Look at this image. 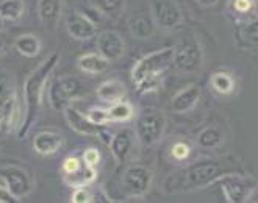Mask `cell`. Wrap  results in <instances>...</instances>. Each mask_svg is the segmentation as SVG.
Returning a JSON list of instances; mask_svg holds the SVG:
<instances>
[{"instance_id":"cell-31","label":"cell","mask_w":258,"mask_h":203,"mask_svg":"<svg viewBox=\"0 0 258 203\" xmlns=\"http://www.w3.org/2000/svg\"><path fill=\"white\" fill-rule=\"evenodd\" d=\"M171 155H172V158L177 161H185L191 155V147L186 143H183V141H180V143H175L171 147Z\"/></svg>"},{"instance_id":"cell-27","label":"cell","mask_w":258,"mask_h":203,"mask_svg":"<svg viewBox=\"0 0 258 203\" xmlns=\"http://www.w3.org/2000/svg\"><path fill=\"white\" fill-rule=\"evenodd\" d=\"M24 14L22 0H4L0 2V19L4 21H19Z\"/></svg>"},{"instance_id":"cell-20","label":"cell","mask_w":258,"mask_h":203,"mask_svg":"<svg viewBox=\"0 0 258 203\" xmlns=\"http://www.w3.org/2000/svg\"><path fill=\"white\" fill-rule=\"evenodd\" d=\"M110 61L105 59L99 52L97 53H85L77 59V66L82 72L89 75H97L108 69Z\"/></svg>"},{"instance_id":"cell-19","label":"cell","mask_w":258,"mask_h":203,"mask_svg":"<svg viewBox=\"0 0 258 203\" xmlns=\"http://www.w3.org/2000/svg\"><path fill=\"white\" fill-rule=\"evenodd\" d=\"M38 14L45 27L55 28L61 18V0H39Z\"/></svg>"},{"instance_id":"cell-16","label":"cell","mask_w":258,"mask_h":203,"mask_svg":"<svg viewBox=\"0 0 258 203\" xmlns=\"http://www.w3.org/2000/svg\"><path fill=\"white\" fill-rule=\"evenodd\" d=\"M63 144H64L63 134L53 130H42L33 138V150L42 156L56 153L63 147Z\"/></svg>"},{"instance_id":"cell-37","label":"cell","mask_w":258,"mask_h":203,"mask_svg":"<svg viewBox=\"0 0 258 203\" xmlns=\"http://www.w3.org/2000/svg\"><path fill=\"white\" fill-rule=\"evenodd\" d=\"M18 201V198L14 197L5 186H0V203H13Z\"/></svg>"},{"instance_id":"cell-39","label":"cell","mask_w":258,"mask_h":203,"mask_svg":"<svg viewBox=\"0 0 258 203\" xmlns=\"http://www.w3.org/2000/svg\"><path fill=\"white\" fill-rule=\"evenodd\" d=\"M93 201H111L107 194H102V191H93Z\"/></svg>"},{"instance_id":"cell-22","label":"cell","mask_w":258,"mask_h":203,"mask_svg":"<svg viewBox=\"0 0 258 203\" xmlns=\"http://www.w3.org/2000/svg\"><path fill=\"white\" fill-rule=\"evenodd\" d=\"M97 177V170L94 166H89L83 161V164L72 172V174H64V181L71 187H80V186H89Z\"/></svg>"},{"instance_id":"cell-7","label":"cell","mask_w":258,"mask_h":203,"mask_svg":"<svg viewBox=\"0 0 258 203\" xmlns=\"http://www.w3.org/2000/svg\"><path fill=\"white\" fill-rule=\"evenodd\" d=\"M83 92L85 88L79 78L72 75L58 77L49 88V103L55 111H64V108L75 99L82 97Z\"/></svg>"},{"instance_id":"cell-38","label":"cell","mask_w":258,"mask_h":203,"mask_svg":"<svg viewBox=\"0 0 258 203\" xmlns=\"http://www.w3.org/2000/svg\"><path fill=\"white\" fill-rule=\"evenodd\" d=\"M194 2H196L197 5L204 7V8H211V7L218 5V2H219V0H194Z\"/></svg>"},{"instance_id":"cell-17","label":"cell","mask_w":258,"mask_h":203,"mask_svg":"<svg viewBox=\"0 0 258 203\" xmlns=\"http://www.w3.org/2000/svg\"><path fill=\"white\" fill-rule=\"evenodd\" d=\"M64 117H66V122L69 123V127L82 136H96L99 133V127L94 125L88 119L86 114L80 113L77 108H74L72 105H68L64 108Z\"/></svg>"},{"instance_id":"cell-12","label":"cell","mask_w":258,"mask_h":203,"mask_svg":"<svg viewBox=\"0 0 258 203\" xmlns=\"http://www.w3.org/2000/svg\"><path fill=\"white\" fill-rule=\"evenodd\" d=\"M66 31L77 41L93 39L97 35V25L80 11H72L66 19Z\"/></svg>"},{"instance_id":"cell-28","label":"cell","mask_w":258,"mask_h":203,"mask_svg":"<svg viewBox=\"0 0 258 203\" xmlns=\"http://www.w3.org/2000/svg\"><path fill=\"white\" fill-rule=\"evenodd\" d=\"M238 38L249 45L258 47V18L241 24L238 30Z\"/></svg>"},{"instance_id":"cell-24","label":"cell","mask_w":258,"mask_h":203,"mask_svg":"<svg viewBox=\"0 0 258 203\" xmlns=\"http://www.w3.org/2000/svg\"><path fill=\"white\" fill-rule=\"evenodd\" d=\"M128 30L136 39H149L155 31V24L146 16H135L128 22Z\"/></svg>"},{"instance_id":"cell-14","label":"cell","mask_w":258,"mask_h":203,"mask_svg":"<svg viewBox=\"0 0 258 203\" xmlns=\"http://www.w3.org/2000/svg\"><path fill=\"white\" fill-rule=\"evenodd\" d=\"M135 138H136L135 131L127 128L119 130L117 133L113 134V139L108 147L117 163L124 164L130 160L132 152L135 149Z\"/></svg>"},{"instance_id":"cell-30","label":"cell","mask_w":258,"mask_h":203,"mask_svg":"<svg viewBox=\"0 0 258 203\" xmlns=\"http://www.w3.org/2000/svg\"><path fill=\"white\" fill-rule=\"evenodd\" d=\"M86 116H88V119L93 122L94 125H97V127H103V125H107V123L111 122L108 109L100 108V106L89 108V111H88Z\"/></svg>"},{"instance_id":"cell-10","label":"cell","mask_w":258,"mask_h":203,"mask_svg":"<svg viewBox=\"0 0 258 203\" xmlns=\"http://www.w3.org/2000/svg\"><path fill=\"white\" fill-rule=\"evenodd\" d=\"M18 96L8 78H0V130L10 131L16 127Z\"/></svg>"},{"instance_id":"cell-11","label":"cell","mask_w":258,"mask_h":203,"mask_svg":"<svg viewBox=\"0 0 258 203\" xmlns=\"http://www.w3.org/2000/svg\"><path fill=\"white\" fill-rule=\"evenodd\" d=\"M0 178L4 180L5 187L18 200L32 192V181L28 174L18 166H7L0 169Z\"/></svg>"},{"instance_id":"cell-3","label":"cell","mask_w":258,"mask_h":203,"mask_svg":"<svg viewBox=\"0 0 258 203\" xmlns=\"http://www.w3.org/2000/svg\"><path fill=\"white\" fill-rule=\"evenodd\" d=\"M174 62V47H164L144 55L132 67V82L141 94L154 92L161 86L163 77Z\"/></svg>"},{"instance_id":"cell-9","label":"cell","mask_w":258,"mask_h":203,"mask_svg":"<svg viewBox=\"0 0 258 203\" xmlns=\"http://www.w3.org/2000/svg\"><path fill=\"white\" fill-rule=\"evenodd\" d=\"M154 174L143 164H132L125 169L122 175V189L127 197L138 198L149 192Z\"/></svg>"},{"instance_id":"cell-18","label":"cell","mask_w":258,"mask_h":203,"mask_svg":"<svg viewBox=\"0 0 258 203\" xmlns=\"http://www.w3.org/2000/svg\"><path fill=\"white\" fill-rule=\"evenodd\" d=\"M96 96L100 102L111 105L125 99L127 88L117 78H110V80H105L99 85V88L96 89Z\"/></svg>"},{"instance_id":"cell-21","label":"cell","mask_w":258,"mask_h":203,"mask_svg":"<svg viewBox=\"0 0 258 203\" xmlns=\"http://www.w3.org/2000/svg\"><path fill=\"white\" fill-rule=\"evenodd\" d=\"M210 88L213 89L218 96H230L236 88V82L230 72L216 71L210 77Z\"/></svg>"},{"instance_id":"cell-1","label":"cell","mask_w":258,"mask_h":203,"mask_svg":"<svg viewBox=\"0 0 258 203\" xmlns=\"http://www.w3.org/2000/svg\"><path fill=\"white\" fill-rule=\"evenodd\" d=\"M229 172H241L232 158H205L180 169L166 180L164 191L168 194L191 192L215 184Z\"/></svg>"},{"instance_id":"cell-35","label":"cell","mask_w":258,"mask_h":203,"mask_svg":"<svg viewBox=\"0 0 258 203\" xmlns=\"http://www.w3.org/2000/svg\"><path fill=\"white\" fill-rule=\"evenodd\" d=\"M100 152L97 150V149H94V147H89V149H86L85 150V153H83V156H82V160L86 163V164H89V166H97L99 163H100Z\"/></svg>"},{"instance_id":"cell-40","label":"cell","mask_w":258,"mask_h":203,"mask_svg":"<svg viewBox=\"0 0 258 203\" xmlns=\"http://www.w3.org/2000/svg\"><path fill=\"white\" fill-rule=\"evenodd\" d=\"M7 52V42L4 41V38H0V56Z\"/></svg>"},{"instance_id":"cell-4","label":"cell","mask_w":258,"mask_h":203,"mask_svg":"<svg viewBox=\"0 0 258 203\" xmlns=\"http://www.w3.org/2000/svg\"><path fill=\"white\" fill-rule=\"evenodd\" d=\"M166 128H168V119L160 109L147 108L140 114L135 123L136 139L146 147L157 146L163 139Z\"/></svg>"},{"instance_id":"cell-23","label":"cell","mask_w":258,"mask_h":203,"mask_svg":"<svg viewBox=\"0 0 258 203\" xmlns=\"http://www.w3.org/2000/svg\"><path fill=\"white\" fill-rule=\"evenodd\" d=\"M14 45H16V50L22 56H27V58L38 56L41 53V49H42V44H41L39 38L36 35H32V33H25V35L18 36Z\"/></svg>"},{"instance_id":"cell-13","label":"cell","mask_w":258,"mask_h":203,"mask_svg":"<svg viewBox=\"0 0 258 203\" xmlns=\"http://www.w3.org/2000/svg\"><path fill=\"white\" fill-rule=\"evenodd\" d=\"M97 52L105 58L111 61L119 59L125 52V42L117 31L114 30H107L102 31L97 36Z\"/></svg>"},{"instance_id":"cell-29","label":"cell","mask_w":258,"mask_h":203,"mask_svg":"<svg viewBox=\"0 0 258 203\" xmlns=\"http://www.w3.org/2000/svg\"><path fill=\"white\" fill-rule=\"evenodd\" d=\"M94 5L107 16V18L116 19L122 14L125 8V0H96Z\"/></svg>"},{"instance_id":"cell-25","label":"cell","mask_w":258,"mask_h":203,"mask_svg":"<svg viewBox=\"0 0 258 203\" xmlns=\"http://www.w3.org/2000/svg\"><path fill=\"white\" fill-rule=\"evenodd\" d=\"M196 143L201 149H218L224 143V133L218 127H207L196 138Z\"/></svg>"},{"instance_id":"cell-32","label":"cell","mask_w":258,"mask_h":203,"mask_svg":"<svg viewBox=\"0 0 258 203\" xmlns=\"http://www.w3.org/2000/svg\"><path fill=\"white\" fill-rule=\"evenodd\" d=\"M72 203H91L93 201V191L88 189V186L75 187V191L71 197Z\"/></svg>"},{"instance_id":"cell-36","label":"cell","mask_w":258,"mask_h":203,"mask_svg":"<svg viewBox=\"0 0 258 203\" xmlns=\"http://www.w3.org/2000/svg\"><path fill=\"white\" fill-rule=\"evenodd\" d=\"M82 164H83V160L77 158V156H69V158L64 160L63 172H64V174H72V172L77 170Z\"/></svg>"},{"instance_id":"cell-5","label":"cell","mask_w":258,"mask_h":203,"mask_svg":"<svg viewBox=\"0 0 258 203\" xmlns=\"http://www.w3.org/2000/svg\"><path fill=\"white\" fill-rule=\"evenodd\" d=\"M177 72L185 75L199 74L204 66V50L194 35H188L183 41L174 45V62Z\"/></svg>"},{"instance_id":"cell-33","label":"cell","mask_w":258,"mask_h":203,"mask_svg":"<svg viewBox=\"0 0 258 203\" xmlns=\"http://www.w3.org/2000/svg\"><path fill=\"white\" fill-rule=\"evenodd\" d=\"M80 13H83L86 18L89 19V21H93L97 27H99V24L103 21V18H107V16H105L96 5L94 7H85V8H82L80 10Z\"/></svg>"},{"instance_id":"cell-41","label":"cell","mask_w":258,"mask_h":203,"mask_svg":"<svg viewBox=\"0 0 258 203\" xmlns=\"http://www.w3.org/2000/svg\"><path fill=\"white\" fill-rule=\"evenodd\" d=\"M253 13H255V16L258 18V0H255V5H253Z\"/></svg>"},{"instance_id":"cell-2","label":"cell","mask_w":258,"mask_h":203,"mask_svg":"<svg viewBox=\"0 0 258 203\" xmlns=\"http://www.w3.org/2000/svg\"><path fill=\"white\" fill-rule=\"evenodd\" d=\"M59 61V53H50L41 64L28 75L25 86H24V100H25V111H24V120L22 128L19 131L21 138H25V134L33 127V123L39 114L41 103H42V92L47 83L50 74L56 67Z\"/></svg>"},{"instance_id":"cell-26","label":"cell","mask_w":258,"mask_h":203,"mask_svg":"<svg viewBox=\"0 0 258 203\" xmlns=\"http://www.w3.org/2000/svg\"><path fill=\"white\" fill-rule=\"evenodd\" d=\"M110 113V119L111 122H117V123H124L133 119L135 116V109L133 105L125 102V100H119L116 103H111V106L108 108Z\"/></svg>"},{"instance_id":"cell-34","label":"cell","mask_w":258,"mask_h":203,"mask_svg":"<svg viewBox=\"0 0 258 203\" xmlns=\"http://www.w3.org/2000/svg\"><path fill=\"white\" fill-rule=\"evenodd\" d=\"M255 0H232V7L238 14H247L253 11Z\"/></svg>"},{"instance_id":"cell-6","label":"cell","mask_w":258,"mask_h":203,"mask_svg":"<svg viewBox=\"0 0 258 203\" xmlns=\"http://www.w3.org/2000/svg\"><path fill=\"white\" fill-rule=\"evenodd\" d=\"M215 184L222 191L227 201L242 203L250 198L256 189L258 181L250 175L242 174V172H229V174L222 175Z\"/></svg>"},{"instance_id":"cell-15","label":"cell","mask_w":258,"mask_h":203,"mask_svg":"<svg viewBox=\"0 0 258 203\" xmlns=\"http://www.w3.org/2000/svg\"><path fill=\"white\" fill-rule=\"evenodd\" d=\"M202 96V91L197 85H188L181 91H178L171 99V109L177 114L189 113L197 106Z\"/></svg>"},{"instance_id":"cell-8","label":"cell","mask_w":258,"mask_h":203,"mask_svg":"<svg viewBox=\"0 0 258 203\" xmlns=\"http://www.w3.org/2000/svg\"><path fill=\"white\" fill-rule=\"evenodd\" d=\"M150 13L155 27L164 31H174L183 22V11L175 0H152Z\"/></svg>"}]
</instances>
